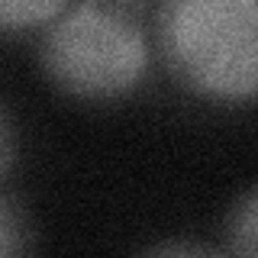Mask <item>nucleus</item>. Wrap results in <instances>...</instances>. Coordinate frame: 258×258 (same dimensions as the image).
I'll use <instances>...</instances> for the list:
<instances>
[{"label": "nucleus", "instance_id": "obj_1", "mask_svg": "<svg viewBox=\"0 0 258 258\" xmlns=\"http://www.w3.org/2000/svg\"><path fill=\"white\" fill-rule=\"evenodd\" d=\"M158 48L187 91L210 100H252L258 81L255 0H165Z\"/></svg>", "mask_w": 258, "mask_h": 258}, {"label": "nucleus", "instance_id": "obj_2", "mask_svg": "<svg viewBox=\"0 0 258 258\" xmlns=\"http://www.w3.org/2000/svg\"><path fill=\"white\" fill-rule=\"evenodd\" d=\"M149 48L139 23L113 4L84 0L58 13L42 42V64L55 87L84 100H113L139 84Z\"/></svg>", "mask_w": 258, "mask_h": 258}, {"label": "nucleus", "instance_id": "obj_3", "mask_svg": "<svg viewBox=\"0 0 258 258\" xmlns=\"http://www.w3.org/2000/svg\"><path fill=\"white\" fill-rule=\"evenodd\" d=\"M68 0H0V32H20L55 20Z\"/></svg>", "mask_w": 258, "mask_h": 258}, {"label": "nucleus", "instance_id": "obj_4", "mask_svg": "<svg viewBox=\"0 0 258 258\" xmlns=\"http://www.w3.org/2000/svg\"><path fill=\"white\" fill-rule=\"evenodd\" d=\"M255 190L245 194L239 207H232V216H229V248L239 252L242 258H252L255 255V242H258V223H255Z\"/></svg>", "mask_w": 258, "mask_h": 258}, {"label": "nucleus", "instance_id": "obj_5", "mask_svg": "<svg viewBox=\"0 0 258 258\" xmlns=\"http://www.w3.org/2000/svg\"><path fill=\"white\" fill-rule=\"evenodd\" d=\"M29 248V223L26 213L13 200H0V258L23 255Z\"/></svg>", "mask_w": 258, "mask_h": 258}, {"label": "nucleus", "instance_id": "obj_6", "mask_svg": "<svg viewBox=\"0 0 258 258\" xmlns=\"http://www.w3.org/2000/svg\"><path fill=\"white\" fill-rule=\"evenodd\" d=\"M13 155H16V136H13V123H10V116H7V110L0 107V177L10 171Z\"/></svg>", "mask_w": 258, "mask_h": 258}]
</instances>
